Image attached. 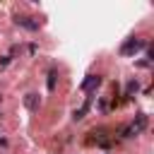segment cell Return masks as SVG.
<instances>
[{
	"label": "cell",
	"mask_w": 154,
	"mask_h": 154,
	"mask_svg": "<svg viewBox=\"0 0 154 154\" xmlns=\"http://www.w3.org/2000/svg\"><path fill=\"white\" fill-rule=\"evenodd\" d=\"M142 48H149V43H147L144 38L130 36V38L120 46V55H135V53H137V51H142Z\"/></svg>",
	"instance_id": "6da1fadb"
},
{
	"label": "cell",
	"mask_w": 154,
	"mask_h": 154,
	"mask_svg": "<svg viewBox=\"0 0 154 154\" xmlns=\"http://www.w3.org/2000/svg\"><path fill=\"white\" fill-rule=\"evenodd\" d=\"M99 84H101V77H99V75H87V79H84V82L79 84V89H82V91H89V94H91V91H94V89H96Z\"/></svg>",
	"instance_id": "7a4b0ae2"
},
{
	"label": "cell",
	"mask_w": 154,
	"mask_h": 154,
	"mask_svg": "<svg viewBox=\"0 0 154 154\" xmlns=\"http://www.w3.org/2000/svg\"><path fill=\"white\" fill-rule=\"evenodd\" d=\"M24 106L34 113V111H38V106H41V99H38V94H26L24 96Z\"/></svg>",
	"instance_id": "3957f363"
},
{
	"label": "cell",
	"mask_w": 154,
	"mask_h": 154,
	"mask_svg": "<svg viewBox=\"0 0 154 154\" xmlns=\"http://www.w3.org/2000/svg\"><path fill=\"white\" fill-rule=\"evenodd\" d=\"M19 26H24V29H29V31H38V22H31L29 17H17L14 19Z\"/></svg>",
	"instance_id": "277c9868"
},
{
	"label": "cell",
	"mask_w": 154,
	"mask_h": 154,
	"mask_svg": "<svg viewBox=\"0 0 154 154\" xmlns=\"http://www.w3.org/2000/svg\"><path fill=\"white\" fill-rule=\"evenodd\" d=\"M130 128H132V132H135V135H137V132H142V130L147 128V116H144V113H140V116L135 118V123H132Z\"/></svg>",
	"instance_id": "5b68a950"
},
{
	"label": "cell",
	"mask_w": 154,
	"mask_h": 154,
	"mask_svg": "<svg viewBox=\"0 0 154 154\" xmlns=\"http://www.w3.org/2000/svg\"><path fill=\"white\" fill-rule=\"evenodd\" d=\"M55 82H58V70H55V67H51V70H48V75H46V87H48V91H53V89H55Z\"/></svg>",
	"instance_id": "8992f818"
},
{
	"label": "cell",
	"mask_w": 154,
	"mask_h": 154,
	"mask_svg": "<svg viewBox=\"0 0 154 154\" xmlns=\"http://www.w3.org/2000/svg\"><path fill=\"white\" fill-rule=\"evenodd\" d=\"M137 91H140V82H137V79H130L128 87H125V94H123V96H125V99H132Z\"/></svg>",
	"instance_id": "52a82bcc"
},
{
	"label": "cell",
	"mask_w": 154,
	"mask_h": 154,
	"mask_svg": "<svg viewBox=\"0 0 154 154\" xmlns=\"http://www.w3.org/2000/svg\"><path fill=\"white\" fill-rule=\"evenodd\" d=\"M12 63V55H2V60H0V67H7Z\"/></svg>",
	"instance_id": "ba28073f"
}]
</instances>
